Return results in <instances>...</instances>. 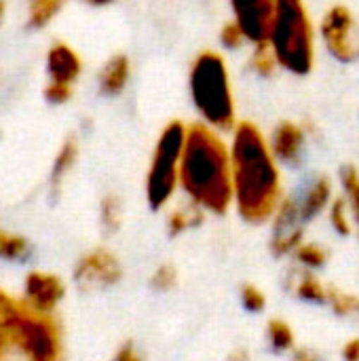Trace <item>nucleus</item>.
<instances>
[{
	"label": "nucleus",
	"instance_id": "obj_37",
	"mask_svg": "<svg viewBox=\"0 0 359 361\" xmlns=\"http://www.w3.org/2000/svg\"><path fill=\"white\" fill-rule=\"evenodd\" d=\"M6 351H8V349L0 347V361H4V357H6Z\"/></svg>",
	"mask_w": 359,
	"mask_h": 361
},
{
	"label": "nucleus",
	"instance_id": "obj_2",
	"mask_svg": "<svg viewBox=\"0 0 359 361\" xmlns=\"http://www.w3.org/2000/svg\"><path fill=\"white\" fill-rule=\"evenodd\" d=\"M180 188L188 201L197 203L209 214L222 216L235 203L233 195V161L231 142L222 137V131L205 125H186L182 163H180Z\"/></svg>",
	"mask_w": 359,
	"mask_h": 361
},
{
	"label": "nucleus",
	"instance_id": "obj_11",
	"mask_svg": "<svg viewBox=\"0 0 359 361\" xmlns=\"http://www.w3.org/2000/svg\"><path fill=\"white\" fill-rule=\"evenodd\" d=\"M66 296L63 281L44 271H32L23 279V302L40 313H53Z\"/></svg>",
	"mask_w": 359,
	"mask_h": 361
},
{
	"label": "nucleus",
	"instance_id": "obj_23",
	"mask_svg": "<svg viewBox=\"0 0 359 361\" xmlns=\"http://www.w3.org/2000/svg\"><path fill=\"white\" fill-rule=\"evenodd\" d=\"M30 254V243L15 233H8L0 226V260L19 262L25 260Z\"/></svg>",
	"mask_w": 359,
	"mask_h": 361
},
{
	"label": "nucleus",
	"instance_id": "obj_8",
	"mask_svg": "<svg viewBox=\"0 0 359 361\" xmlns=\"http://www.w3.org/2000/svg\"><path fill=\"white\" fill-rule=\"evenodd\" d=\"M121 279H123V267L118 258L106 247H95L83 254L74 267V283L85 294L104 292L116 286Z\"/></svg>",
	"mask_w": 359,
	"mask_h": 361
},
{
	"label": "nucleus",
	"instance_id": "obj_7",
	"mask_svg": "<svg viewBox=\"0 0 359 361\" xmlns=\"http://www.w3.org/2000/svg\"><path fill=\"white\" fill-rule=\"evenodd\" d=\"M320 36L336 61L353 63L359 59V23L349 6H330L320 21Z\"/></svg>",
	"mask_w": 359,
	"mask_h": 361
},
{
	"label": "nucleus",
	"instance_id": "obj_28",
	"mask_svg": "<svg viewBox=\"0 0 359 361\" xmlns=\"http://www.w3.org/2000/svg\"><path fill=\"white\" fill-rule=\"evenodd\" d=\"M218 40H220V44H222L226 51H237V49L250 44V40H248L243 27H241L235 19H231L229 23H224V25L220 27Z\"/></svg>",
	"mask_w": 359,
	"mask_h": 361
},
{
	"label": "nucleus",
	"instance_id": "obj_34",
	"mask_svg": "<svg viewBox=\"0 0 359 361\" xmlns=\"http://www.w3.org/2000/svg\"><path fill=\"white\" fill-rule=\"evenodd\" d=\"M292 361H326L315 349H309V347H303V349H296Z\"/></svg>",
	"mask_w": 359,
	"mask_h": 361
},
{
	"label": "nucleus",
	"instance_id": "obj_36",
	"mask_svg": "<svg viewBox=\"0 0 359 361\" xmlns=\"http://www.w3.org/2000/svg\"><path fill=\"white\" fill-rule=\"evenodd\" d=\"M83 2L93 4V6H106V4H112V2H116V0H83Z\"/></svg>",
	"mask_w": 359,
	"mask_h": 361
},
{
	"label": "nucleus",
	"instance_id": "obj_25",
	"mask_svg": "<svg viewBox=\"0 0 359 361\" xmlns=\"http://www.w3.org/2000/svg\"><path fill=\"white\" fill-rule=\"evenodd\" d=\"M328 305L334 311V315L359 322V296H355V294L330 288L328 290Z\"/></svg>",
	"mask_w": 359,
	"mask_h": 361
},
{
	"label": "nucleus",
	"instance_id": "obj_29",
	"mask_svg": "<svg viewBox=\"0 0 359 361\" xmlns=\"http://www.w3.org/2000/svg\"><path fill=\"white\" fill-rule=\"evenodd\" d=\"M19 307H21V302H17L4 290H0V347H4V349H8L4 345V334H6V330H8V326H11L13 317H15V313L19 311Z\"/></svg>",
	"mask_w": 359,
	"mask_h": 361
},
{
	"label": "nucleus",
	"instance_id": "obj_9",
	"mask_svg": "<svg viewBox=\"0 0 359 361\" xmlns=\"http://www.w3.org/2000/svg\"><path fill=\"white\" fill-rule=\"evenodd\" d=\"M305 220L300 216L298 199L284 197L275 216H273V235H271V252L277 258L290 256L298 250L305 235Z\"/></svg>",
	"mask_w": 359,
	"mask_h": 361
},
{
	"label": "nucleus",
	"instance_id": "obj_35",
	"mask_svg": "<svg viewBox=\"0 0 359 361\" xmlns=\"http://www.w3.org/2000/svg\"><path fill=\"white\" fill-rule=\"evenodd\" d=\"M343 360L345 361H359V338H351L343 347Z\"/></svg>",
	"mask_w": 359,
	"mask_h": 361
},
{
	"label": "nucleus",
	"instance_id": "obj_15",
	"mask_svg": "<svg viewBox=\"0 0 359 361\" xmlns=\"http://www.w3.org/2000/svg\"><path fill=\"white\" fill-rule=\"evenodd\" d=\"M332 182L328 176H317L303 192V197L298 199V207H300V216L307 222L315 220L324 209L330 207L332 203Z\"/></svg>",
	"mask_w": 359,
	"mask_h": 361
},
{
	"label": "nucleus",
	"instance_id": "obj_32",
	"mask_svg": "<svg viewBox=\"0 0 359 361\" xmlns=\"http://www.w3.org/2000/svg\"><path fill=\"white\" fill-rule=\"evenodd\" d=\"M74 93L72 85H59V82H49L44 87V97L49 104H66Z\"/></svg>",
	"mask_w": 359,
	"mask_h": 361
},
{
	"label": "nucleus",
	"instance_id": "obj_13",
	"mask_svg": "<svg viewBox=\"0 0 359 361\" xmlns=\"http://www.w3.org/2000/svg\"><path fill=\"white\" fill-rule=\"evenodd\" d=\"M80 72H83V59L70 44H66V42L51 44V49L47 53L49 82H59V85H72L74 87Z\"/></svg>",
	"mask_w": 359,
	"mask_h": 361
},
{
	"label": "nucleus",
	"instance_id": "obj_10",
	"mask_svg": "<svg viewBox=\"0 0 359 361\" xmlns=\"http://www.w3.org/2000/svg\"><path fill=\"white\" fill-rule=\"evenodd\" d=\"M277 0H231L233 19L243 27L250 44L269 42Z\"/></svg>",
	"mask_w": 359,
	"mask_h": 361
},
{
	"label": "nucleus",
	"instance_id": "obj_16",
	"mask_svg": "<svg viewBox=\"0 0 359 361\" xmlns=\"http://www.w3.org/2000/svg\"><path fill=\"white\" fill-rule=\"evenodd\" d=\"M205 209L199 207L197 203L188 201L184 205H178L176 209L169 212L167 216V233L169 237H180L188 231H195L203 224L205 220Z\"/></svg>",
	"mask_w": 359,
	"mask_h": 361
},
{
	"label": "nucleus",
	"instance_id": "obj_14",
	"mask_svg": "<svg viewBox=\"0 0 359 361\" xmlns=\"http://www.w3.org/2000/svg\"><path fill=\"white\" fill-rule=\"evenodd\" d=\"M129 78H131V61L127 55L123 53H116L112 55L99 70V78H97V85H99V91L108 97H116L121 95L127 85H129Z\"/></svg>",
	"mask_w": 359,
	"mask_h": 361
},
{
	"label": "nucleus",
	"instance_id": "obj_17",
	"mask_svg": "<svg viewBox=\"0 0 359 361\" xmlns=\"http://www.w3.org/2000/svg\"><path fill=\"white\" fill-rule=\"evenodd\" d=\"M288 288L305 302H313V305L328 302V288H324L322 281L307 269L292 271V279H288Z\"/></svg>",
	"mask_w": 359,
	"mask_h": 361
},
{
	"label": "nucleus",
	"instance_id": "obj_20",
	"mask_svg": "<svg viewBox=\"0 0 359 361\" xmlns=\"http://www.w3.org/2000/svg\"><path fill=\"white\" fill-rule=\"evenodd\" d=\"M250 68L256 76L269 78L273 76L277 70H281L275 51L271 49L269 42H260V44H252V53H250Z\"/></svg>",
	"mask_w": 359,
	"mask_h": 361
},
{
	"label": "nucleus",
	"instance_id": "obj_30",
	"mask_svg": "<svg viewBox=\"0 0 359 361\" xmlns=\"http://www.w3.org/2000/svg\"><path fill=\"white\" fill-rule=\"evenodd\" d=\"M176 286H178V271L174 264H167V262L161 264L150 277V288L157 292H169Z\"/></svg>",
	"mask_w": 359,
	"mask_h": 361
},
{
	"label": "nucleus",
	"instance_id": "obj_21",
	"mask_svg": "<svg viewBox=\"0 0 359 361\" xmlns=\"http://www.w3.org/2000/svg\"><path fill=\"white\" fill-rule=\"evenodd\" d=\"M267 341L273 353H288L294 349V330L284 319H271L267 324Z\"/></svg>",
	"mask_w": 359,
	"mask_h": 361
},
{
	"label": "nucleus",
	"instance_id": "obj_39",
	"mask_svg": "<svg viewBox=\"0 0 359 361\" xmlns=\"http://www.w3.org/2000/svg\"><path fill=\"white\" fill-rule=\"evenodd\" d=\"M358 237H359V231H358Z\"/></svg>",
	"mask_w": 359,
	"mask_h": 361
},
{
	"label": "nucleus",
	"instance_id": "obj_38",
	"mask_svg": "<svg viewBox=\"0 0 359 361\" xmlns=\"http://www.w3.org/2000/svg\"><path fill=\"white\" fill-rule=\"evenodd\" d=\"M2 17H4V2L0 0V23H2Z\"/></svg>",
	"mask_w": 359,
	"mask_h": 361
},
{
	"label": "nucleus",
	"instance_id": "obj_1",
	"mask_svg": "<svg viewBox=\"0 0 359 361\" xmlns=\"http://www.w3.org/2000/svg\"><path fill=\"white\" fill-rule=\"evenodd\" d=\"M233 195L239 216L248 224L273 220L284 201L281 169L267 135L250 121H239L231 137Z\"/></svg>",
	"mask_w": 359,
	"mask_h": 361
},
{
	"label": "nucleus",
	"instance_id": "obj_31",
	"mask_svg": "<svg viewBox=\"0 0 359 361\" xmlns=\"http://www.w3.org/2000/svg\"><path fill=\"white\" fill-rule=\"evenodd\" d=\"M239 296H241V305H243V309L248 313H262L264 307H267L264 292L258 286H254V283H245L241 288V294Z\"/></svg>",
	"mask_w": 359,
	"mask_h": 361
},
{
	"label": "nucleus",
	"instance_id": "obj_12",
	"mask_svg": "<svg viewBox=\"0 0 359 361\" xmlns=\"http://www.w3.org/2000/svg\"><path fill=\"white\" fill-rule=\"evenodd\" d=\"M271 150L279 165H290L296 167L303 163L305 157V144H307V131L303 125L294 121H281L273 133H271Z\"/></svg>",
	"mask_w": 359,
	"mask_h": 361
},
{
	"label": "nucleus",
	"instance_id": "obj_22",
	"mask_svg": "<svg viewBox=\"0 0 359 361\" xmlns=\"http://www.w3.org/2000/svg\"><path fill=\"white\" fill-rule=\"evenodd\" d=\"M99 222L108 235H114L123 226V201L118 195H106L99 203Z\"/></svg>",
	"mask_w": 359,
	"mask_h": 361
},
{
	"label": "nucleus",
	"instance_id": "obj_4",
	"mask_svg": "<svg viewBox=\"0 0 359 361\" xmlns=\"http://www.w3.org/2000/svg\"><path fill=\"white\" fill-rule=\"evenodd\" d=\"M269 44L281 70L305 76L317 57V32L305 0H277Z\"/></svg>",
	"mask_w": 359,
	"mask_h": 361
},
{
	"label": "nucleus",
	"instance_id": "obj_5",
	"mask_svg": "<svg viewBox=\"0 0 359 361\" xmlns=\"http://www.w3.org/2000/svg\"><path fill=\"white\" fill-rule=\"evenodd\" d=\"M186 125L171 121L159 133L146 171V201L152 212L163 209L180 188V163L184 150Z\"/></svg>",
	"mask_w": 359,
	"mask_h": 361
},
{
	"label": "nucleus",
	"instance_id": "obj_27",
	"mask_svg": "<svg viewBox=\"0 0 359 361\" xmlns=\"http://www.w3.org/2000/svg\"><path fill=\"white\" fill-rule=\"evenodd\" d=\"M294 258L303 269L315 271V269H322L328 262V252L324 247H320L317 243H305L303 241L298 245V250L294 252Z\"/></svg>",
	"mask_w": 359,
	"mask_h": 361
},
{
	"label": "nucleus",
	"instance_id": "obj_19",
	"mask_svg": "<svg viewBox=\"0 0 359 361\" xmlns=\"http://www.w3.org/2000/svg\"><path fill=\"white\" fill-rule=\"evenodd\" d=\"M63 4L66 0H28V27L32 30L47 27L63 8Z\"/></svg>",
	"mask_w": 359,
	"mask_h": 361
},
{
	"label": "nucleus",
	"instance_id": "obj_18",
	"mask_svg": "<svg viewBox=\"0 0 359 361\" xmlns=\"http://www.w3.org/2000/svg\"><path fill=\"white\" fill-rule=\"evenodd\" d=\"M78 152H80V148H78V142L74 137H68L59 146V150L55 154V161H53V167H51V186H53V190H57L63 184L66 176L72 171V167L78 161Z\"/></svg>",
	"mask_w": 359,
	"mask_h": 361
},
{
	"label": "nucleus",
	"instance_id": "obj_26",
	"mask_svg": "<svg viewBox=\"0 0 359 361\" xmlns=\"http://www.w3.org/2000/svg\"><path fill=\"white\" fill-rule=\"evenodd\" d=\"M341 184L345 190V199L353 212V218L359 224V169L355 165H345L341 169Z\"/></svg>",
	"mask_w": 359,
	"mask_h": 361
},
{
	"label": "nucleus",
	"instance_id": "obj_3",
	"mask_svg": "<svg viewBox=\"0 0 359 361\" xmlns=\"http://www.w3.org/2000/svg\"><path fill=\"white\" fill-rule=\"evenodd\" d=\"M188 91L201 123L222 133L235 129L239 118L233 78L224 55L218 51H201L190 63Z\"/></svg>",
	"mask_w": 359,
	"mask_h": 361
},
{
	"label": "nucleus",
	"instance_id": "obj_24",
	"mask_svg": "<svg viewBox=\"0 0 359 361\" xmlns=\"http://www.w3.org/2000/svg\"><path fill=\"white\" fill-rule=\"evenodd\" d=\"M328 209H330V224H332V228H334L341 237H349V235L353 233V222H355V218H353V212H351L347 199H345V197L334 199V201L330 203Z\"/></svg>",
	"mask_w": 359,
	"mask_h": 361
},
{
	"label": "nucleus",
	"instance_id": "obj_33",
	"mask_svg": "<svg viewBox=\"0 0 359 361\" xmlns=\"http://www.w3.org/2000/svg\"><path fill=\"white\" fill-rule=\"evenodd\" d=\"M112 361H144V357H142V353L135 349V345H133L131 341H127V343H123V345L116 349Z\"/></svg>",
	"mask_w": 359,
	"mask_h": 361
},
{
	"label": "nucleus",
	"instance_id": "obj_6",
	"mask_svg": "<svg viewBox=\"0 0 359 361\" xmlns=\"http://www.w3.org/2000/svg\"><path fill=\"white\" fill-rule=\"evenodd\" d=\"M4 345L23 361H61V332L53 313H40L25 302L15 313Z\"/></svg>",
	"mask_w": 359,
	"mask_h": 361
}]
</instances>
